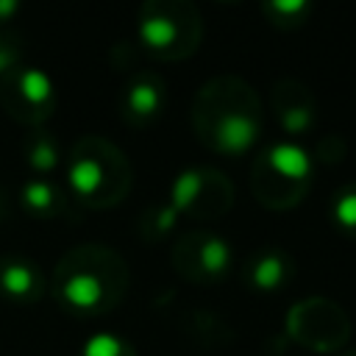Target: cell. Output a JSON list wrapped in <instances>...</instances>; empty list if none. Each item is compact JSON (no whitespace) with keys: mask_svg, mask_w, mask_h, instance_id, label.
Segmentation results:
<instances>
[{"mask_svg":"<svg viewBox=\"0 0 356 356\" xmlns=\"http://www.w3.org/2000/svg\"><path fill=\"white\" fill-rule=\"evenodd\" d=\"M6 214H8V197H6V192L0 189V222L6 220Z\"/></svg>","mask_w":356,"mask_h":356,"instance_id":"603a6c76","label":"cell"},{"mask_svg":"<svg viewBox=\"0 0 356 356\" xmlns=\"http://www.w3.org/2000/svg\"><path fill=\"white\" fill-rule=\"evenodd\" d=\"M19 206L36 220H67L72 197L50 178H28L19 189Z\"/></svg>","mask_w":356,"mask_h":356,"instance_id":"5bb4252c","label":"cell"},{"mask_svg":"<svg viewBox=\"0 0 356 356\" xmlns=\"http://www.w3.org/2000/svg\"><path fill=\"white\" fill-rule=\"evenodd\" d=\"M236 189L217 167H186L170 184V206L195 222L220 220L234 206Z\"/></svg>","mask_w":356,"mask_h":356,"instance_id":"52a82bcc","label":"cell"},{"mask_svg":"<svg viewBox=\"0 0 356 356\" xmlns=\"http://www.w3.org/2000/svg\"><path fill=\"white\" fill-rule=\"evenodd\" d=\"M350 317L345 306L331 298L309 295L289 306L286 312V334L292 342L312 353H339L350 339Z\"/></svg>","mask_w":356,"mask_h":356,"instance_id":"8992f818","label":"cell"},{"mask_svg":"<svg viewBox=\"0 0 356 356\" xmlns=\"http://www.w3.org/2000/svg\"><path fill=\"white\" fill-rule=\"evenodd\" d=\"M131 270L122 253L100 242L70 248L53 267L50 292L75 317L111 314L128 295Z\"/></svg>","mask_w":356,"mask_h":356,"instance_id":"7a4b0ae2","label":"cell"},{"mask_svg":"<svg viewBox=\"0 0 356 356\" xmlns=\"http://www.w3.org/2000/svg\"><path fill=\"white\" fill-rule=\"evenodd\" d=\"M0 106L14 122L25 128H44L58 108L56 81L42 67L22 64L0 81Z\"/></svg>","mask_w":356,"mask_h":356,"instance_id":"9c48e42d","label":"cell"},{"mask_svg":"<svg viewBox=\"0 0 356 356\" xmlns=\"http://www.w3.org/2000/svg\"><path fill=\"white\" fill-rule=\"evenodd\" d=\"M170 264L184 281L209 286V284L222 281L234 270V248L225 236L214 231L192 228V231H184L172 242Z\"/></svg>","mask_w":356,"mask_h":356,"instance_id":"ba28073f","label":"cell"},{"mask_svg":"<svg viewBox=\"0 0 356 356\" xmlns=\"http://www.w3.org/2000/svg\"><path fill=\"white\" fill-rule=\"evenodd\" d=\"M22 159L28 170H33L39 178H47L61 164V145L56 134L47 128H28L22 136Z\"/></svg>","mask_w":356,"mask_h":356,"instance_id":"9a60e30c","label":"cell"},{"mask_svg":"<svg viewBox=\"0 0 356 356\" xmlns=\"http://www.w3.org/2000/svg\"><path fill=\"white\" fill-rule=\"evenodd\" d=\"M47 295V278L42 267L19 253H6L0 256V298L31 306L39 303Z\"/></svg>","mask_w":356,"mask_h":356,"instance_id":"4fadbf2b","label":"cell"},{"mask_svg":"<svg viewBox=\"0 0 356 356\" xmlns=\"http://www.w3.org/2000/svg\"><path fill=\"white\" fill-rule=\"evenodd\" d=\"M78 356H139V353L125 337L111 334V331H100V334H92L81 345Z\"/></svg>","mask_w":356,"mask_h":356,"instance_id":"d6986e66","label":"cell"},{"mask_svg":"<svg viewBox=\"0 0 356 356\" xmlns=\"http://www.w3.org/2000/svg\"><path fill=\"white\" fill-rule=\"evenodd\" d=\"M25 56V47H22V39L19 33H11V31H0V81L6 75H11L17 67H22Z\"/></svg>","mask_w":356,"mask_h":356,"instance_id":"ffe728a7","label":"cell"},{"mask_svg":"<svg viewBox=\"0 0 356 356\" xmlns=\"http://www.w3.org/2000/svg\"><path fill=\"white\" fill-rule=\"evenodd\" d=\"M259 92L239 75H214L192 97L189 122L197 142L225 159L250 153L261 136Z\"/></svg>","mask_w":356,"mask_h":356,"instance_id":"6da1fadb","label":"cell"},{"mask_svg":"<svg viewBox=\"0 0 356 356\" xmlns=\"http://www.w3.org/2000/svg\"><path fill=\"white\" fill-rule=\"evenodd\" d=\"M67 184L81 206L106 211L131 195L134 167L111 139L86 134L67 153Z\"/></svg>","mask_w":356,"mask_h":356,"instance_id":"3957f363","label":"cell"},{"mask_svg":"<svg viewBox=\"0 0 356 356\" xmlns=\"http://www.w3.org/2000/svg\"><path fill=\"white\" fill-rule=\"evenodd\" d=\"M270 108L275 114V122L292 142L312 134L317 125L314 92L300 78H278L270 89Z\"/></svg>","mask_w":356,"mask_h":356,"instance_id":"8fae6325","label":"cell"},{"mask_svg":"<svg viewBox=\"0 0 356 356\" xmlns=\"http://www.w3.org/2000/svg\"><path fill=\"white\" fill-rule=\"evenodd\" d=\"M314 14V6L309 0H264L261 3V17L281 31H295L303 28Z\"/></svg>","mask_w":356,"mask_h":356,"instance_id":"2e32d148","label":"cell"},{"mask_svg":"<svg viewBox=\"0 0 356 356\" xmlns=\"http://www.w3.org/2000/svg\"><path fill=\"white\" fill-rule=\"evenodd\" d=\"M167 108V83L153 70H136L120 89V117L128 128L153 125Z\"/></svg>","mask_w":356,"mask_h":356,"instance_id":"30bf717a","label":"cell"},{"mask_svg":"<svg viewBox=\"0 0 356 356\" xmlns=\"http://www.w3.org/2000/svg\"><path fill=\"white\" fill-rule=\"evenodd\" d=\"M334 356H356V348H353V350H339V353H334Z\"/></svg>","mask_w":356,"mask_h":356,"instance_id":"cb8c5ba5","label":"cell"},{"mask_svg":"<svg viewBox=\"0 0 356 356\" xmlns=\"http://www.w3.org/2000/svg\"><path fill=\"white\" fill-rule=\"evenodd\" d=\"M136 39L159 61H184L203 42V17L189 0H145L136 8Z\"/></svg>","mask_w":356,"mask_h":356,"instance_id":"5b68a950","label":"cell"},{"mask_svg":"<svg viewBox=\"0 0 356 356\" xmlns=\"http://www.w3.org/2000/svg\"><path fill=\"white\" fill-rule=\"evenodd\" d=\"M314 184V159L303 145L284 139L264 147L250 167V192L270 211L300 206Z\"/></svg>","mask_w":356,"mask_h":356,"instance_id":"277c9868","label":"cell"},{"mask_svg":"<svg viewBox=\"0 0 356 356\" xmlns=\"http://www.w3.org/2000/svg\"><path fill=\"white\" fill-rule=\"evenodd\" d=\"M242 284L250 292H261V295H275L281 289H286L295 278V259L284 250V248H261L256 253L248 256V261L242 264Z\"/></svg>","mask_w":356,"mask_h":356,"instance_id":"7c38bea8","label":"cell"},{"mask_svg":"<svg viewBox=\"0 0 356 356\" xmlns=\"http://www.w3.org/2000/svg\"><path fill=\"white\" fill-rule=\"evenodd\" d=\"M17 14H19V3L17 0H0V28H6Z\"/></svg>","mask_w":356,"mask_h":356,"instance_id":"7402d4cb","label":"cell"},{"mask_svg":"<svg viewBox=\"0 0 356 356\" xmlns=\"http://www.w3.org/2000/svg\"><path fill=\"white\" fill-rule=\"evenodd\" d=\"M328 217L339 234L356 242V181L342 184L328 203Z\"/></svg>","mask_w":356,"mask_h":356,"instance_id":"e0dca14e","label":"cell"},{"mask_svg":"<svg viewBox=\"0 0 356 356\" xmlns=\"http://www.w3.org/2000/svg\"><path fill=\"white\" fill-rule=\"evenodd\" d=\"M178 217L181 214L170 206V200H156L139 217V236L147 242H161L178 225Z\"/></svg>","mask_w":356,"mask_h":356,"instance_id":"ac0fdd59","label":"cell"},{"mask_svg":"<svg viewBox=\"0 0 356 356\" xmlns=\"http://www.w3.org/2000/svg\"><path fill=\"white\" fill-rule=\"evenodd\" d=\"M345 147H348V145H345L337 134H328V136H323L320 145H317V159L325 161V164H334L339 156H345Z\"/></svg>","mask_w":356,"mask_h":356,"instance_id":"44dd1931","label":"cell"}]
</instances>
